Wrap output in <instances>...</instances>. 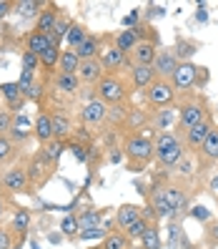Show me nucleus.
Returning a JSON list of instances; mask_svg holds the SVG:
<instances>
[{
  "instance_id": "f257e3e1",
  "label": "nucleus",
  "mask_w": 218,
  "mask_h": 249,
  "mask_svg": "<svg viewBox=\"0 0 218 249\" xmlns=\"http://www.w3.org/2000/svg\"><path fill=\"white\" fill-rule=\"evenodd\" d=\"M123 156L128 159L130 171H140L156 159V141L143 134H130L123 143Z\"/></svg>"
},
{
  "instance_id": "f03ea898",
  "label": "nucleus",
  "mask_w": 218,
  "mask_h": 249,
  "mask_svg": "<svg viewBox=\"0 0 218 249\" xmlns=\"http://www.w3.org/2000/svg\"><path fill=\"white\" fill-rule=\"evenodd\" d=\"M186 146L181 141V136L176 131H158L156 136V159L158 164L166 166V169H176L178 161L186 156Z\"/></svg>"
},
{
  "instance_id": "7ed1b4c3",
  "label": "nucleus",
  "mask_w": 218,
  "mask_h": 249,
  "mask_svg": "<svg viewBox=\"0 0 218 249\" xmlns=\"http://www.w3.org/2000/svg\"><path fill=\"white\" fill-rule=\"evenodd\" d=\"M211 111H208V104L203 96H191L181 101L178 106V121H176V134L183 136L188 128H193L196 124H201L203 119H208Z\"/></svg>"
},
{
  "instance_id": "20e7f679",
  "label": "nucleus",
  "mask_w": 218,
  "mask_h": 249,
  "mask_svg": "<svg viewBox=\"0 0 218 249\" xmlns=\"http://www.w3.org/2000/svg\"><path fill=\"white\" fill-rule=\"evenodd\" d=\"M95 91H98V98L103 101V104L121 106V104H125V98L130 93V83H125L121 76H106L95 86Z\"/></svg>"
},
{
  "instance_id": "39448f33",
  "label": "nucleus",
  "mask_w": 218,
  "mask_h": 249,
  "mask_svg": "<svg viewBox=\"0 0 218 249\" xmlns=\"http://www.w3.org/2000/svg\"><path fill=\"white\" fill-rule=\"evenodd\" d=\"M156 189L161 192L163 201L168 204V209L176 214V212H183L188 204H191V192L181 184V181H158Z\"/></svg>"
},
{
  "instance_id": "423d86ee",
  "label": "nucleus",
  "mask_w": 218,
  "mask_h": 249,
  "mask_svg": "<svg viewBox=\"0 0 218 249\" xmlns=\"http://www.w3.org/2000/svg\"><path fill=\"white\" fill-rule=\"evenodd\" d=\"M143 93H145V104H148L153 111L173 106V101H176V96H178L176 89L171 86V81H163V78H156Z\"/></svg>"
},
{
  "instance_id": "0eeeda50",
  "label": "nucleus",
  "mask_w": 218,
  "mask_h": 249,
  "mask_svg": "<svg viewBox=\"0 0 218 249\" xmlns=\"http://www.w3.org/2000/svg\"><path fill=\"white\" fill-rule=\"evenodd\" d=\"M203 73L201 66L191 63V61H186L176 68V73L171 76V86L176 89V93H186V91H193L196 86H198V76Z\"/></svg>"
},
{
  "instance_id": "6e6552de",
  "label": "nucleus",
  "mask_w": 218,
  "mask_h": 249,
  "mask_svg": "<svg viewBox=\"0 0 218 249\" xmlns=\"http://www.w3.org/2000/svg\"><path fill=\"white\" fill-rule=\"evenodd\" d=\"M0 184H3L5 192L10 194H28L31 192V177H28V169L25 166H10L0 174Z\"/></svg>"
},
{
  "instance_id": "1a4fd4ad",
  "label": "nucleus",
  "mask_w": 218,
  "mask_h": 249,
  "mask_svg": "<svg viewBox=\"0 0 218 249\" xmlns=\"http://www.w3.org/2000/svg\"><path fill=\"white\" fill-rule=\"evenodd\" d=\"M193 156H196L198 171H208V169L218 166V126L208 134V139L203 141V146H201Z\"/></svg>"
},
{
  "instance_id": "9d476101",
  "label": "nucleus",
  "mask_w": 218,
  "mask_h": 249,
  "mask_svg": "<svg viewBox=\"0 0 218 249\" xmlns=\"http://www.w3.org/2000/svg\"><path fill=\"white\" fill-rule=\"evenodd\" d=\"M216 128V124H213V119L208 116V119H203L201 124H196L193 128H188L186 134L181 136V141H183V146H186V151L188 154H196L201 146H203V141L208 139V134Z\"/></svg>"
},
{
  "instance_id": "9b49d317",
  "label": "nucleus",
  "mask_w": 218,
  "mask_h": 249,
  "mask_svg": "<svg viewBox=\"0 0 218 249\" xmlns=\"http://www.w3.org/2000/svg\"><path fill=\"white\" fill-rule=\"evenodd\" d=\"M108 116H110V106L108 104H103L98 96L95 98H91L88 104L83 106V111H80V119H83V124L88 126V128H98V126H103L106 121H108Z\"/></svg>"
},
{
  "instance_id": "f8f14e48",
  "label": "nucleus",
  "mask_w": 218,
  "mask_h": 249,
  "mask_svg": "<svg viewBox=\"0 0 218 249\" xmlns=\"http://www.w3.org/2000/svg\"><path fill=\"white\" fill-rule=\"evenodd\" d=\"M100 63H103L108 76H118V71H123V68L130 66V58L123 51H118L115 46H108V48L100 51Z\"/></svg>"
},
{
  "instance_id": "ddd939ff",
  "label": "nucleus",
  "mask_w": 218,
  "mask_h": 249,
  "mask_svg": "<svg viewBox=\"0 0 218 249\" xmlns=\"http://www.w3.org/2000/svg\"><path fill=\"white\" fill-rule=\"evenodd\" d=\"M181 66L178 61V55L173 53L171 48H161L156 55V63H153V71H156V76L158 78H163V81H171V76L176 73V68Z\"/></svg>"
},
{
  "instance_id": "4468645a",
  "label": "nucleus",
  "mask_w": 218,
  "mask_h": 249,
  "mask_svg": "<svg viewBox=\"0 0 218 249\" xmlns=\"http://www.w3.org/2000/svg\"><path fill=\"white\" fill-rule=\"evenodd\" d=\"M25 169H28V177H31V184H33V186H43V184H46V179L50 177L53 164L46 159V154L38 151V154L31 159V164H28Z\"/></svg>"
},
{
  "instance_id": "2eb2a0df",
  "label": "nucleus",
  "mask_w": 218,
  "mask_h": 249,
  "mask_svg": "<svg viewBox=\"0 0 218 249\" xmlns=\"http://www.w3.org/2000/svg\"><path fill=\"white\" fill-rule=\"evenodd\" d=\"M106 76H108V73H106L103 63H100V58H93V61H80V68H78L80 83H85V86H98Z\"/></svg>"
},
{
  "instance_id": "dca6fc26",
  "label": "nucleus",
  "mask_w": 218,
  "mask_h": 249,
  "mask_svg": "<svg viewBox=\"0 0 218 249\" xmlns=\"http://www.w3.org/2000/svg\"><path fill=\"white\" fill-rule=\"evenodd\" d=\"M156 55H158V43L156 40H140L128 58H130V66H153Z\"/></svg>"
},
{
  "instance_id": "f3484780",
  "label": "nucleus",
  "mask_w": 218,
  "mask_h": 249,
  "mask_svg": "<svg viewBox=\"0 0 218 249\" xmlns=\"http://www.w3.org/2000/svg\"><path fill=\"white\" fill-rule=\"evenodd\" d=\"M0 96H3V101H5V108L13 113V111H20L23 106H25V93H23V89L18 86V81H13V83H3L0 86Z\"/></svg>"
},
{
  "instance_id": "a211bd4d",
  "label": "nucleus",
  "mask_w": 218,
  "mask_h": 249,
  "mask_svg": "<svg viewBox=\"0 0 218 249\" xmlns=\"http://www.w3.org/2000/svg\"><path fill=\"white\" fill-rule=\"evenodd\" d=\"M33 136H35V139H38V143H43V146H48L50 141H55V136H53V121H50V113L40 111V113L35 116V121H33Z\"/></svg>"
},
{
  "instance_id": "6ab92c4d",
  "label": "nucleus",
  "mask_w": 218,
  "mask_h": 249,
  "mask_svg": "<svg viewBox=\"0 0 218 249\" xmlns=\"http://www.w3.org/2000/svg\"><path fill=\"white\" fill-rule=\"evenodd\" d=\"M156 78H158V76H156L153 66H130V89L145 91Z\"/></svg>"
},
{
  "instance_id": "aec40b11",
  "label": "nucleus",
  "mask_w": 218,
  "mask_h": 249,
  "mask_svg": "<svg viewBox=\"0 0 218 249\" xmlns=\"http://www.w3.org/2000/svg\"><path fill=\"white\" fill-rule=\"evenodd\" d=\"M140 216H143V209L138 204H123V207H118V212H115V227L121 231H125L133 222H138Z\"/></svg>"
},
{
  "instance_id": "412c9836",
  "label": "nucleus",
  "mask_w": 218,
  "mask_h": 249,
  "mask_svg": "<svg viewBox=\"0 0 218 249\" xmlns=\"http://www.w3.org/2000/svg\"><path fill=\"white\" fill-rule=\"evenodd\" d=\"M53 43H55L53 36H46V33H40V31H35V28H33V31L25 36V51L40 55V53H46Z\"/></svg>"
},
{
  "instance_id": "4be33fe9",
  "label": "nucleus",
  "mask_w": 218,
  "mask_h": 249,
  "mask_svg": "<svg viewBox=\"0 0 218 249\" xmlns=\"http://www.w3.org/2000/svg\"><path fill=\"white\" fill-rule=\"evenodd\" d=\"M138 43H140V36H138L136 28H125V31H118V36L113 38V46L118 48V51H123L125 55L133 53Z\"/></svg>"
},
{
  "instance_id": "5701e85b",
  "label": "nucleus",
  "mask_w": 218,
  "mask_h": 249,
  "mask_svg": "<svg viewBox=\"0 0 218 249\" xmlns=\"http://www.w3.org/2000/svg\"><path fill=\"white\" fill-rule=\"evenodd\" d=\"M18 86L23 89V93H25V98H31V101H38L40 96H43V83L38 81V76L35 73H20V78H18Z\"/></svg>"
},
{
  "instance_id": "b1692460",
  "label": "nucleus",
  "mask_w": 218,
  "mask_h": 249,
  "mask_svg": "<svg viewBox=\"0 0 218 249\" xmlns=\"http://www.w3.org/2000/svg\"><path fill=\"white\" fill-rule=\"evenodd\" d=\"M58 20H61V13L55 10V5H46V10H40V16H38V25H35V31L46 33V36H53Z\"/></svg>"
},
{
  "instance_id": "393cba45",
  "label": "nucleus",
  "mask_w": 218,
  "mask_h": 249,
  "mask_svg": "<svg viewBox=\"0 0 218 249\" xmlns=\"http://www.w3.org/2000/svg\"><path fill=\"white\" fill-rule=\"evenodd\" d=\"M53 89L58 93H65V96H76L80 89V78L78 76H68V73H55L53 78Z\"/></svg>"
},
{
  "instance_id": "a878e982",
  "label": "nucleus",
  "mask_w": 218,
  "mask_h": 249,
  "mask_svg": "<svg viewBox=\"0 0 218 249\" xmlns=\"http://www.w3.org/2000/svg\"><path fill=\"white\" fill-rule=\"evenodd\" d=\"M100 51H103V46H100V38L88 33V38H85L80 43V48L76 51L80 61H93V58H100Z\"/></svg>"
},
{
  "instance_id": "bb28decb",
  "label": "nucleus",
  "mask_w": 218,
  "mask_h": 249,
  "mask_svg": "<svg viewBox=\"0 0 218 249\" xmlns=\"http://www.w3.org/2000/svg\"><path fill=\"white\" fill-rule=\"evenodd\" d=\"M78 68H80V58L76 51L65 48L61 53V61H58V73H68V76H78Z\"/></svg>"
},
{
  "instance_id": "cd10ccee",
  "label": "nucleus",
  "mask_w": 218,
  "mask_h": 249,
  "mask_svg": "<svg viewBox=\"0 0 218 249\" xmlns=\"http://www.w3.org/2000/svg\"><path fill=\"white\" fill-rule=\"evenodd\" d=\"M50 121H53V136H55V141H65L73 134V124H70V119L65 113H53Z\"/></svg>"
},
{
  "instance_id": "c85d7f7f",
  "label": "nucleus",
  "mask_w": 218,
  "mask_h": 249,
  "mask_svg": "<svg viewBox=\"0 0 218 249\" xmlns=\"http://www.w3.org/2000/svg\"><path fill=\"white\" fill-rule=\"evenodd\" d=\"M103 216H106V212L103 209H91V212H83V214H78L76 219H78V229H98L100 227V222H103Z\"/></svg>"
},
{
  "instance_id": "c756f323",
  "label": "nucleus",
  "mask_w": 218,
  "mask_h": 249,
  "mask_svg": "<svg viewBox=\"0 0 218 249\" xmlns=\"http://www.w3.org/2000/svg\"><path fill=\"white\" fill-rule=\"evenodd\" d=\"M88 38V31H85V25H80V23H73L70 25V31H68V36H65V43H68V48L70 51H78L80 48V43Z\"/></svg>"
},
{
  "instance_id": "7c9ffc66",
  "label": "nucleus",
  "mask_w": 218,
  "mask_h": 249,
  "mask_svg": "<svg viewBox=\"0 0 218 249\" xmlns=\"http://www.w3.org/2000/svg\"><path fill=\"white\" fill-rule=\"evenodd\" d=\"M196 51H198V43H196V40L176 38V48H173V53L178 55V61H181V63H186V61H188V58H191Z\"/></svg>"
},
{
  "instance_id": "2f4dec72",
  "label": "nucleus",
  "mask_w": 218,
  "mask_h": 249,
  "mask_svg": "<svg viewBox=\"0 0 218 249\" xmlns=\"http://www.w3.org/2000/svg\"><path fill=\"white\" fill-rule=\"evenodd\" d=\"M103 249H130V239H128V234H125V231H121V229H115V231L106 234Z\"/></svg>"
},
{
  "instance_id": "473e14b6",
  "label": "nucleus",
  "mask_w": 218,
  "mask_h": 249,
  "mask_svg": "<svg viewBox=\"0 0 218 249\" xmlns=\"http://www.w3.org/2000/svg\"><path fill=\"white\" fill-rule=\"evenodd\" d=\"M163 239H161V229L158 224H151V229L140 237V249H161Z\"/></svg>"
},
{
  "instance_id": "72a5a7b5",
  "label": "nucleus",
  "mask_w": 218,
  "mask_h": 249,
  "mask_svg": "<svg viewBox=\"0 0 218 249\" xmlns=\"http://www.w3.org/2000/svg\"><path fill=\"white\" fill-rule=\"evenodd\" d=\"M61 53H63V48L58 46V43H53V46H50L46 53H40V55H38V58H40V66H43V68H48V71L58 68V61H61Z\"/></svg>"
},
{
  "instance_id": "f704fd0d",
  "label": "nucleus",
  "mask_w": 218,
  "mask_h": 249,
  "mask_svg": "<svg viewBox=\"0 0 218 249\" xmlns=\"http://www.w3.org/2000/svg\"><path fill=\"white\" fill-rule=\"evenodd\" d=\"M148 229H151V222H148V216L143 214L138 222H133V224L125 229V234H128V239H130V242H136V239L140 242V237H143V234L148 231Z\"/></svg>"
},
{
  "instance_id": "c9c22d12",
  "label": "nucleus",
  "mask_w": 218,
  "mask_h": 249,
  "mask_svg": "<svg viewBox=\"0 0 218 249\" xmlns=\"http://www.w3.org/2000/svg\"><path fill=\"white\" fill-rule=\"evenodd\" d=\"M16 159V143L8 136H0V166H8Z\"/></svg>"
},
{
  "instance_id": "e433bc0d",
  "label": "nucleus",
  "mask_w": 218,
  "mask_h": 249,
  "mask_svg": "<svg viewBox=\"0 0 218 249\" xmlns=\"http://www.w3.org/2000/svg\"><path fill=\"white\" fill-rule=\"evenodd\" d=\"M13 5H16L20 16H33L40 8H46V3H40V0H20V3H13Z\"/></svg>"
},
{
  "instance_id": "4c0bfd02",
  "label": "nucleus",
  "mask_w": 218,
  "mask_h": 249,
  "mask_svg": "<svg viewBox=\"0 0 218 249\" xmlns=\"http://www.w3.org/2000/svg\"><path fill=\"white\" fill-rule=\"evenodd\" d=\"M28 227H31V212L28 209H18L16 216H13V231H25Z\"/></svg>"
},
{
  "instance_id": "58836bf2",
  "label": "nucleus",
  "mask_w": 218,
  "mask_h": 249,
  "mask_svg": "<svg viewBox=\"0 0 218 249\" xmlns=\"http://www.w3.org/2000/svg\"><path fill=\"white\" fill-rule=\"evenodd\" d=\"M161 111V116L156 113V119H153V124L158 126V131H168V124L173 121V111H178V108H173V106H168V108H158Z\"/></svg>"
},
{
  "instance_id": "ea45409f",
  "label": "nucleus",
  "mask_w": 218,
  "mask_h": 249,
  "mask_svg": "<svg viewBox=\"0 0 218 249\" xmlns=\"http://www.w3.org/2000/svg\"><path fill=\"white\" fill-rule=\"evenodd\" d=\"M20 63H23V71L25 73H38V66H40V58L31 51H23L20 55Z\"/></svg>"
},
{
  "instance_id": "a19ab883",
  "label": "nucleus",
  "mask_w": 218,
  "mask_h": 249,
  "mask_svg": "<svg viewBox=\"0 0 218 249\" xmlns=\"http://www.w3.org/2000/svg\"><path fill=\"white\" fill-rule=\"evenodd\" d=\"M13 121H16V116H13L8 108H0V136H8L13 131Z\"/></svg>"
},
{
  "instance_id": "79ce46f5",
  "label": "nucleus",
  "mask_w": 218,
  "mask_h": 249,
  "mask_svg": "<svg viewBox=\"0 0 218 249\" xmlns=\"http://www.w3.org/2000/svg\"><path fill=\"white\" fill-rule=\"evenodd\" d=\"M43 154H46V159L50 161V164H55V161L61 159V154H63V141H50L46 149H43Z\"/></svg>"
},
{
  "instance_id": "37998d69",
  "label": "nucleus",
  "mask_w": 218,
  "mask_h": 249,
  "mask_svg": "<svg viewBox=\"0 0 218 249\" xmlns=\"http://www.w3.org/2000/svg\"><path fill=\"white\" fill-rule=\"evenodd\" d=\"M206 239L211 247H218V219H211L206 224Z\"/></svg>"
},
{
  "instance_id": "c03bdc74",
  "label": "nucleus",
  "mask_w": 218,
  "mask_h": 249,
  "mask_svg": "<svg viewBox=\"0 0 218 249\" xmlns=\"http://www.w3.org/2000/svg\"><path fill=\"white\" fill-rule=\"evenodd\" d=\"M61 231L68 234V237H70V234H76V231H78V219L73 216V214H68L63 222H61Z\"/></svg>"
},
{
  "instance_id": "a18cd8bd",
  "label": "nucleus",
  "mask_w": 218,
  "mask_h": 249,
  "mask_svg": "<svg viewBox=\"0 0 218 249\" xmlns=\"http://www.w3.org/2000/svg\"><path fill=\"white\" fill-rule=\"evenodd\" d=\"M10 247H13V229L0 227V249H10Z\"/></svg>"
},
{
  "instance_id": "49530a36",
  "label": "nucleus",
  "mask_w": 218,
  "mask_h": 249,
  "mask_svg": "<svg viewBox=\"0 0 218 249\" xmlns=\"http://www.w3.org/2000/svg\"><path fill=\"white\" fill-rule=\"evenodd\" d=\"M143 124H148V116L145 113H128V126L130 128H136V126H143Z\"/></svg>"
},
{
  "instance_id": "de8ad7c7",
  "label": "nucleus",
  "mask_w": 218,
  "mask_h": 249,
  "mask_svg": "<svg viewBox=\"0 0 218 249\" xmlns=\"http://www.w3.org/2000/svg\"><path fill=\"white\" fill-rule=\"evenodd\" d=\"M70 151H73V156H76V161H80V164L88 159V154H85V146H80V143H73Z\"/></svg>"
},
{
  "instance_id": "09e8293b",
  "label": "nucleus",
  "mask_w": 218,
  "mask_h": 249,
  "mask_svg": "<svg viewBox=\"0 0 218 249\" xmlns=\"http://www.w3.org/2000/svg\"><path fill=\"white\" fill-rule=\"evenodd\" d=\"M100 234H103V229L98 227V229H85L83 234H78V237L80 239H95V237H100Z\"/></svg>"
},
{
  "instance_id": "8fccbe9b",
  "label": "nucleus",
  "mask_w": 218,
  "mask_h": 249,
  "mask_svg": "<svg viewBox=\"0 0 218 249\" xmlns=\"http://www.w3.org/2000/svg\"><path fill=\"white\" fill-rule=\"evenodd\" d=\"M208 192H211V194H213V196L218 199V171H216L213 177L208 179Z\"/></svg>"
},
{
  "instance_id": "3c124183",
  "label": "nucleus",
  "mask_w": 218,
  "mask_h": 249,
  "mask_svg": "<svg viewBox=\"0 0 218 249\" xmlns=\"http://www.w3.org/2000/svg\"><path fill=\"white\" fill-rule=\"evenodd\" d=\"M13 8H16L13 3H8V0H0V20H5V16H8Z\"/></svg>"
},
{
  "instance_id": "603ef678",
  "label": "nucleus",
  "mask_w": 218,
  "mask_h": 249,
  "mask_svg": "<svg viewBox=\"0 0 218 249\" xmlns=\"http://www.w3.org/2000/svg\"><path fill=\"white\" fill-rule=\"evenodd\" d=\"M191 214H193V216H201V219H208V214H206V209H203V207H193Z\"/></svg>"
},
{
  "instance_id": "864d4df0",
  "label": "nucleus",
  "mask_w": 218,
  "mask_h": 249,
  "mask_svg": "<svg viewBox=\"0 0 218 249\" xmlns=\"http://www.w3.org/2000/svg\"><path fill=\"white\" fill-rule=\"evenodd\" d=\"M121 161H123V149L118 154H110V164H121Z\"/></svg>"
},
{
  "instance_id": "5fc2aeb1",
  "label": "nucleus",
  "mask_w": 218,
  "mask_h": 249,
  "mask_svg": "<svg viewBox=\"0 0 218 249\" xmlns=\"http://www.w3.org/2000/svg\"><path fill=\"white\" fill-rule=\"evenodd\" d=\"M3 216H5V199L0 196V219H3Z\"/></svg>"
}]
</instances>
